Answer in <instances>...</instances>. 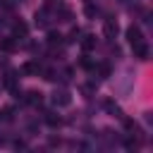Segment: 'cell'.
<instances>
[{"label": "cell", "instance_id": "cell-13", "mask_svg": "<svg viewBox=\"0 0 153 153\" xmlns=\"http://www.w3.org/2000/svg\"><path fill=\"white\" fill-rule=\"evenodd\" d=\"M48 43H50V45L62 43V33H60V31H48Z\"/></svg>", "mask_w": 153, "mask_h": 153}, {"label": "cell", "instance_id": "cell-10", "mask_svg": "<svg viewBox=\"0 0 153 153\" xmlns=\"http://www.w3.org/2000/svg\"><path fill=\"white\" fill-rule=\"evenodd\" d=\"M22 72H24V74H38V72H41V65H38V62H26V65L22 67Z\"/></svg>", "mask_w": 153, "mask_h": 153}, {"label": "cell", "instance_id": "cell-3", "mask_svg": "<svg viewBox=\"0 0 153 153\" xmlns=\"http://www.w3.org/2000/svg\"><path fill=\"white\" fill-rule=\"evenodd\" d=\"M0 50H2V53H14V50H19L17 38H14V36H5V38H0Z\"/></svg>", "mask_w": 153, "mask_h": 153}, {"label": "cell", "instance_id": "cell-11", "mask_svg": "<svg viewBox=\"0 0 153 153\" xmlns=\"http://www.w3.org/2000/svg\"><path fill=\"white\" fill-rule=\"evenodd\" d=\"M45 122H48L50 127H60V124H62L60 115H55V112H45Z\"/></svg>", "mask_w": 153, "mask_h": 153}, {"label": "cell", "instance_id": "cell-8", "mask_svg": "<svg viewBox=\"0 0 153 153\" xmlns=\"http://www.w3.org/2000/svg\"><path fill=\"white\" fill-rule=\"evenodd\" d=\"M96 43H98V41H96V36H91V33H88V36H84V38H81V50H84V53H88V50H93V48H96Z\"/></svg>", "mask_w": 153, "mask_h": 153}, {"label": "cell", "instance_id": "cell-17", "mask_svg": "<svg viewBox=\"0 0 153 153\" xmlns=\"http://www.w3.org/2000/svg\"><path fill=\"white\" fill-rule=\"evenodd\" d=\"M76 36H79V29H74V31L67 36V41H69V43H74V41H76Z\"/></svg>", "mask_w": 153, "mask_h": 153}, {"label": "cell", "instance_id": "cell-5", "mask_svg": "<svg viewBox=\"0 0 153 153\" xmlns=\"http://www.w3.org/2000/svg\"><path fill=\"white\" fill-rule=\"evenodd\" d=\"M2 84H5V88H10L12 93H19V88H17V74H14V72H7L5 79H2Z\"/></svg>", "mask_w": 153, "mask_h": 153}, {"label": "cell", "instance_id": "cell-14", "mask_svg": "<svg viewBox=\"0 0 153 153\" xmlns=\"http://www.w3.org/2000/svg\"><path fill=\"white\" fill-rule=\"evenodd\" d=\"M79 65H81L84 69H96V62H93V60H88V55H84V57L79 60Z\"/></svg>", "mask_w": 153, "mask_h": 153}, {"label": "cell", "instance_id": "cell-9", "mask_svg": "<svg viewBox=\"0 0 153 153\" xmlns=\"http://www.w3.org/2000/svg\"><path fill=\"white\" fill-rule=\"evenodd\" d=\"M26 103L29 105H41L43 103V93L41 91H29L26 93Z\"/></svg>", "mask_w": 153, "mask_h": 153}, {"label": "cell", "instance_id": "cell-4", "mask_svg": "<svg viewBox=\"0 0 153 153\" xmlns=\"http://www.w3.org/2000/svg\"><path fill=\"white\" fill-rule=\"evenodd\" d=\"M117 29H120V26H117V22H115V19H105V26H103L105 38H110V41H112V38L117 36Z\"/></svg>", "mask_w": 153, "mask_h": 153}, {"label": "cell", "instance_id": "cell-16", "mask_svg": "<svg viewBox=\"0 0 153 153\" xmlns=\"http://www.w3.org/2000/svg\"><path fill=\"white\" fill-rule=\"evenodd\" d=\"M86 17H96V7L93 5H86Z\"/></svg>", "mask_w": 153, "mask_h": 153}, {"label": "cell", "instance_id": "cell-2", "mask_svg": "<svg viewBox=\"0 0 153 153\" xmlns=\"http://www.w3.org/2000/svg\"><path fill=\"white\" fill-rule=\"evenodd\" d=\"M50 100H53V105L62 108V105H69V103H72V96H69V91H65V88H55Z\"/></svg>", "mask_w": 153, "mask_h": 153}, {"label": "cell", "instance_id": "cell-6", "mask_svg": "<svg viewBox=\"0 0 153 153\" xmlns=\"http://www.w3.org/2000/svg\"><path fill=\"white\" fill-rule=\"evenodd\" d=\"M50 24V10H38L36 12V26H48Z\"/></svg>", "mask_w": 153, "mask_h": 153}, {"label": "cell", "instance_id": "cell-7", "mask_svg": "<svg viewBox=\"0 0 153 153\" xmlns=\"http://www.w3.org/2000/svg\"><path fill=\"white\" fill-rule=\"evenodd\" d=\"M12 31H14V36H22V38H26V33H29V26H26L22 19H17V22H12Z\"/></svg>", "mask_w": 153, "mask_h": 153}, {"label": "cell", "instance_id": "cell-12", "mask_svg": "<svg viewBox=\"0 0 153 153\" xmlns=\"http://www.w3.org/2000/svg\"><path fill=\"white\" fill-rule=\"evenodd\" d=\"M105 108H108V110H110V112H112L115 117H120V120L124 117V115H122V110H120V105H115L112 100H105Z\"/></svg>", "mask_w": 153, "mask_h": 153}, {"label": "cell", "instance_id": "cell-15", "mask_svg": "<svg viewBox=\"0 0 153 153\" xmlns=\"http://www.w3.org/2000/svg\"><path fill=\"white\" fill-rule=\"evenodd\" d=\"M98 72H100L103 76H110V65H108V62H103V65H98Z\"/></svg>", "mask_w": 153, "mask_h": 153}, {"label": "cell", "instance_id": "cell-1", "mask_svg": "<svg viewBox=\"0 0 153 153\" xmlns=\"http://www.w3.org/2000/svg\"><path fill=\"white\" fill-rule=\"evenodd\" d=\"M127 41H129V45L134 48V55H136L139 60H148V43H146L143 33H141V29H139L136 24H131V26L127 29Z\"/></svg>", "mask_w": 153, "mask_h": 153}]
</instances>
